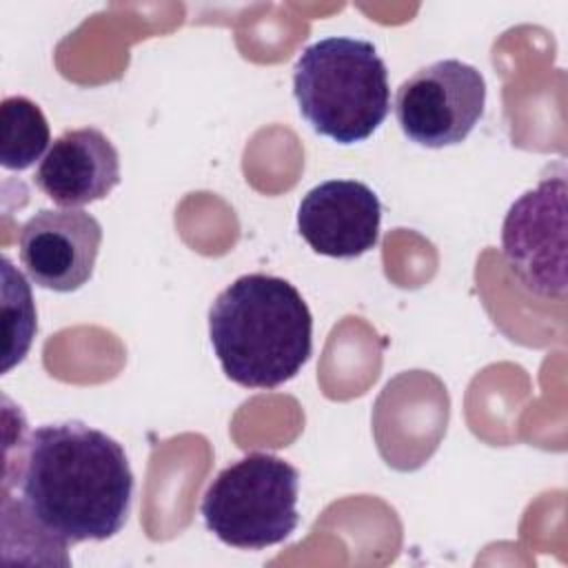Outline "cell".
Here are the masks:
<instances>
[{
	"label": "cell",
	"instance_id": "1",
	"mask_svg": "<svg viewBox=\"0 0 568 568\" xmlns=\"http://www.w3.org/2000/svg\"><path fill=\"white\" fill-rule=\"evenodd\" d=\"M18 526L47 550L118 535L133 499L122 444L84 422L42 424L18 444Z\"/></svg>",
	"mask_w": 568,
	"mask_h": 568
},
{
	"label": "cell",
	"instance_id": "2",
	"mask_svg": "<svg viewBox=\"0 0 568 568\" xmlns=\"http://www.w3.org/2000/svg\"><path fill=\"white\" fill-rule=\"evenodd\" d=\"M209 337L231 382L277 388L311 357L313 317L288 280L251 273L229 284L211 304Z\"/></svg>",
	"mask_w": 568,
	"mask_h": 568
},
{
	"label": "cell",
	"instance_id": "3",
	"mask_svg": "<svg viewBox=\"0 0 568 568\" xmlns=\"http://www.w3.org/2000/svg\"><path fill=\"white\" fill-rule=\"evenodd\" d=\"M293 93L311 129L339 144L366 140L390 111L384 60L373 42L348 36L317 40L300 53Z\"/></svg>",
	"mask_w": 568,
	"mask_h": 568
},
{
	"label": "cell",
	"instance_id": "4",
	"mask_svg": "<svg viewBox=\"0 0 568 568\" xmlns=\"http://www.w3.org/2000/svg\"><path fill=\"white\" fill-rule=\"evenodd\" d=\"M300 473L271 453H248L215 475L202 497L206 528L226 546L282 544L300 524Z\"/></svg>",
	"mask_w": 568,
	"mask_h": 568
},
{
	"label": "cell",
	"instance_id": "5",
	"mask_svg": "<svg viewBox=\"0 0 568 568\" xmlns=\"http://www.w3.org/2000/svg\"><path fill=\"white\" fill-rule=\"evenodd\" d=\"M566 173L519 195L501 224V253L515 280L537 297L566 295Z\"/></svg>",
	"mask_w": 568,
	"mask_h": 568
},
{
	"label": "cell",
	"instance_id": "6",
	"mask_svg": "<svg viewBox=\"0 0 568 568\" xmlns=\"http://www.w3.org/2000/svg\"><path fill=\"white\" fill-rule=\"evenodd\" d=\"M484 75L462 60H437L417 69L397 89L395 115L404 135L422 146L459 144L481 120Z\"/></svg>",
	"mask_w": 568,
	"mask_h": 568
},
{
	"label": "cell",
	"instance_id": "7",
	"mask_svg": "<svg viewBox=\"0 0 568 568\" xmlns=\"http://www.w3.org/2000/svg\"><path fill=\"white\" fill-rule=\"evenodd\" d=\"M100 242V222L82 209H42L22 224L18 237L29 277L55 293L78 291L91 280Z\"/></svg>",
	"mask_w": 568,
	"mask_h": 568
},
{
	"label": "cell",
	"instance_id": "8",
	"mask_svg": "<svg viewBox=\"0 0 568 568\" xmlns=\"http://www.w3.org/2000/svg\"><path fill=\"white\" fill-rule=\"evenodd\" d=\"M382 204L371 186L357 180H326L300 202L297 231L320 255L351 260L375 248Z\"/></svg>",
	"mask_w": 568,
	"mask_h": 568
},
{
	"label": "cell",
	"instance_id": "9",
	"mask_svg": "<svg viewBox=\"0 0 568 568\" xmlns=\"http://www.w3.org/2000/svg\"><path fill=\"white\" fill-rule=\"evenodd\" d=\"M33 178L49 200L78 209L106 197L118 186L120 155L100 129H69L47 149Z\"/></svg>",
	"mask_w": 568,
	"mask_h": 568
},
{
	"label": "cell",
	"instance_id": "10",
	"mask_svg": "<svg viewBox=\"0 0 568 568\" xmlns=\"http://www.w3.org/2000/svg\"><path fill=\"white\" fill-rule=\"evenodd\" d=\"M0 122V164L7 171L29 169L51 142L42 109L24 95H9L2 100Z\"/></svg>",
	"mask_w": 568,
	"mask_h": 568
}]
</instances>
